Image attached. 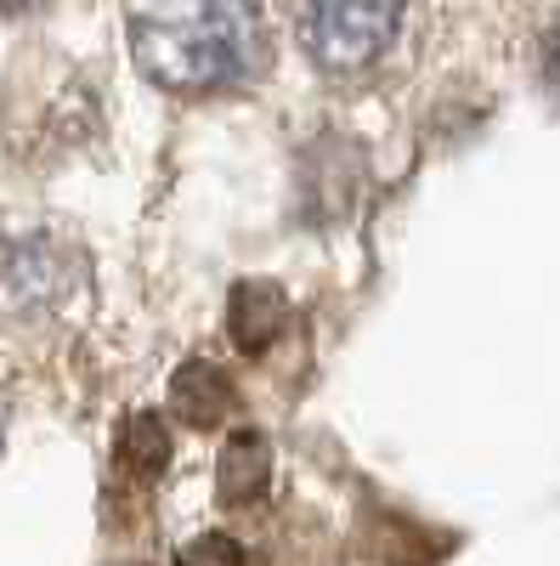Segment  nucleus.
Segmentation results:
<instances>
[{
	"mask_svg": "<svg viewBox=\"0 0 560 566\" xmlns=\"http://www.w3.org/2000/svg\"><path fill=\"white\" fill-rule=\"evenodd\" d=\"M130 52L165 91H239L266 74L272 40L261 0H199L193 18H136Z\"/></svg>",
	"mask_w": 560,
	"mask_h": 566,
	"instance_id": "f257e3e1",
	"label": "nucleus"
},
{
	"mask_svg": "<svg viewBox=\"0 0 560 566\" xmlns=\"http://www.w3.org/2000/svg\"><path fill=\"white\" fill-rule=\"evenodd\" d=\"M408 0H295V29L317 69L357 74L397 40Z\"/></svg>",
	"mask_w": 560,
	"mask_h": 566,
	"instance_id": "f03ea898",
	"label": "nucleus"
},
{
	"mask_svg": "<svg viewBox=\"0 0 560 566\" xmlns=\"http://www.w3.org/2000/svg\"><path fill=\"white\" fill-rule=\"evenodd\" d=\"M85 261L74 244L52 232H23V239L0 244V301L12 312H52L74 295Z\"/></svg>",
	"mask_w": 560,
	"mask_h": 566,
	"instance_id": "7ed1b4c3",
	"label": "nucleus"
},
{
	"mask_svg": "<svg viewBox=\"0 0 560 566\" xmlns=\"http://www.w3.org/2000/svg\"><path fill=\"white\" fill-rule=\"evenodd\" d=\"M284 328H289L284 283H272V277L232 283V295H226V335H232V346H239L244 357H266Z\"/></svg>",
	"mask_w": 560,
	"mask_h": 566,
	"instance_id": "20e7f679",
	"label": "nucleus"
},
{
	"mask_svg": "<svg viewBox=\"0 0 560 566\" xmlns=\"http://www.w3.org/2000/svg\"><path fill=\"white\" fill-rule=\"evenodd\" d=\"M170 413L187 419L193 431H215L239 413V386L232 374H221L210 357H187L176 374H170Z\"/></svg>",
	"mask_w": 560,
	"mask_h": 566,
	"instance_id": "39448f33",
	"label": "nucleus"
},
{
	"mask_svg": "<svg viewBox=\"0 0 560 566\" xmlns=\"http://www.w3.org/2000/svg\"><path fill=\"white\" fill-rule=\"evenodd\" d=\"M272 488V442L261 431H232L221 442V459H215V493L221 504H261Z\"/></svg>",
	"mask_w": 560,
	"mask_h": 566,
	"instance_id": "423d86ee",
	"label": "nucleus"
},
{
	"mask_svg": "<svg viewBox=\"0 0 560 566\" xmlns=\"http://www.w3.org/2000/svg\"><path fill=\"white\" fill-rule=\"evenodd\" d=\"M170 453H176V442H170V424L159 413L142 408V413H130L119 424V464H125V476L159 482L165 470H170Z\"/></svg>",
	"mask_w": 560,
	"mask_h": 566,
	"instance_id": "0eeeda50",
	"label": "nucleus"
},
{
	"mask_svg": "<svg viewBox=\"0 0 560 566\" xmlns=\"http://www.w3.org/2000/svg\"><path fill=\"white\" fill-rule=\"evenodd\" d=\"M176 566H250L244 560V544L239 538H226V533H199V538H187Z\"/></svg>",
	"mask_w": 560,
	"mask_h": 566,
	"instance_id": "6e6552de",
	"label": "nucleus"
},
{
	"mask_svg": "<svg viewBox=\"0 0 560 566\" xmlns=\"http://www.w3.org/2000/svg\"><path fill=\"white\" fill-rule=\"evenodd\" d=\"M543 80L560 91V18L543 29Z\"/></svg>",
	"mask_w": 560,
	"mask_h": 566,
	"instance_id": "1a4fd4ad",
	"label": "nucleus"
},
{
	"mask_svg": "<svg viewBox=\"0 0 560 566\" xmlns=\"http://www.w3.org/2000/svg\"><path fill=\"white\" fill-rule=\"evenodd\" d=\"M0 7H29V0H0Z\"/></svg>",
	"mask_w": 560,
	"mask_h": 566,
	"instance_id": "9d476101",
	"label": "nucleus"
}]
</instances>
